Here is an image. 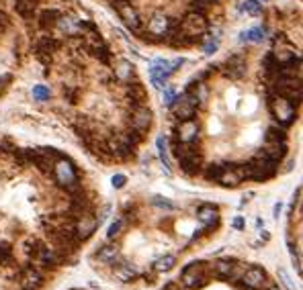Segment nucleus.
<instances>
[{
	"label": "nucleus",
	"mask_w": 303,
	"mask_h": 290,
	"mask_svg": "<svg viewBox=\"0 0 303 290\" xmlns=\"http://www.w3.org/2000/svg\"><path fill=\"white\" fill-rule=\"evenodd\" d=\"M209 23L201 11H191L185 15L183 21L172 23V31L168 37V43L174 47H191L195 43H201L207 35Z\"/></svg>",
	"instance_id": "obj_1"
},
{
	"label": "nucleus",
	"mask_w": 303,
	"mask_h": 290,
	"mask_svg": "<svg viewBox=\"0 0 303 290\" xmlns=\"http://www.w3.org/2000/svg\"><path fill=\"white\" fill-rule=\"evenodd\" d=\"M174 154L181 162V170L187 176H197L201 172L203 156H201V150L195 143H176L174 141Z\"/></svg>",
	"instance_id": "obj_2"
},
{
	"label": "nucleus",
	"mask_w": 303,
	"mask_h": 290,
	"mask_svg": "<svg viewBox=\"0 0 303 290\" xmlns=\"http://www.w3.org/2000/svg\"><path fill=\"white\" fill-rule=\"evenodd\" d=\"M266 106H268L272 119L279 121L281 127H289L297 119V104H293L291 100H287L285 96H281V94H276L272 90L268 92Z\"/></svg>",
	"instance_id": "obj_3"
},
{
	"label": "nucleus",
	"mask_w": 303,
	"mask_h": 290,
	"mask_svg": "<svg viewBox=\"0 0 303 290\" xmlns=\"http://www.w3.org/2000/svg\"><path fill=\"white\" fill-rule=\"evenodd\" d=\"M197 88H199V82H191V86L174 98V102L170 104L172 110H174V117L179 121H185V119H193L195 112H197V106H199V94H197Z\"/></svg>",
	"instance_id": "obj_4"
},
{
	"label": "nucleus",
	"mask_w": 303,
	"mask_h": 290,
	"mask_svg": "<svg viewBox=\"0 0 303 290\" xmlns=\"http://www.w3.org/2000/svg\"><path fill=\"white\" fill-rule=\"evenodd\" d=\"M172 23H174V21H170L166 15L156 13L154 17L149 19L147 27H145L143 31H139V33H141V39H143V41H149V43L168 41L170 31H172Z\"/></svg>",
	"instance_id": "obj_5"
},
{
	"label": "nucleus",
	"mask_w": 303,
	"mask_h": 290,
	"mask_svg": "<svg viewBox=\"0 0 303 290\" xmlns=\"http://www.w3.org/2000/svg\"><path fill=\"white\" fill-rule=\"evenodd\" d=\"M185 64V57H176V60H156L149 66V82L156 88H164L166 82L170 80L172 74L179 72V68Z\"/></svg>",
	"instance_id": "obj_6"
},
{
	"label": "nucleus",
	"mask_w": 303,
	"mask_h": 290,
	"mask_svg": "<svg viewBox=\"0 0 303 290\" xmlns=\"http://www.w3.org/2000/svg\"><path fill=\"white\" fill-rule=\"evenodd\" d=\"M54 176H56V182L68 190V192H80V182H78V174H76V168L74 164L68 160V158H60L54 162Z\"/></svg>",
	"instance_id": "obj_7"
},
{
	"label": "nucleus",
	"mask_w": 303,
	"mask_h": 290,
	"mask_svg": "<svg viewBox=\"0 0 303 290\" xmlns=\"http://www.w3.org/2000/svg\"><path fill=\"white\" fill-rule=\"evenodd\" d=\"M242 172H244V178H250V180H256V182H264V180H270L276 176V164L258 156L254 158L252 162L244 164L242 166Z\"/></svg>",
	"instance_id": "obj_8"
},
{
	"label": "nucleus",
	"mask_w": 303,
	"mask_h": 290,
	"mask_svg": "<svg viewBox=\"0 0 303 290\" xmlns=\"http://www.w3.org/2000/svg\"><path fill=\"white\" fill-rule=\"evenodd\" d=\"M113 9L119 15V19L125 23L127 29H131L133 33L141 31V17H139L137 9L131 5V0H113Z\"/></svg>",
	"instance_id": "obj_9"
},
{
	"label": "nucleus",
	"mask_w": 303,
	"mask_h": 290,
	"mask_svg": "<svg viewBox=\"0 0 303 290\" xmlns=\"http://www.w3.org/2000/svg\"><path fill=\"white\" fill-rule=\"evenodd\" d=\"M96 227H98V219L92 215V213H82L80 217H76V221H74V225H72V233H74V237L78 239V241H86L94 231H96Z\"/></svg>",
	"instance_id": "obj_10"
},
{
	"label": "nucleus",
	"mask_w": 303,
	"mask_h": 290,
	"mask_svg": "<svg viewBox=\"0 0 303 290\" xmlns=\"http://www.w3.org/2000/svg\"><path fill=\"white\" fill-rule=\"evenodd\" d=\"M205 266H203V262H193V264H189L187 268H185V272H183V278H181V282L187 286V288H199V286H203V282H205Z\"/></svg>",
	"instance_id": "obj_11"
},
{
	"label": "nucleus",
	"mask_w": 303,
	"mask_h": 290,
	"mask_svg": "<svg viewBox=\"0 0 303 290\" xmlns=\"http://www.w3.org/2000/svg\"><path fill=\"white\" fill-rule=\"evenodd\" d=\"M199 139V123L197 119H185L176 127V143H195Z\"/></svg>",
	"instance_id": "obj_12"
},
{
	"label": "nucleus",
	"mask_w": 303,
	"mask_h": 290,
	"mask_svg": "<svg viewBox=\"0 0 303 290\" xmlns=\"http://www.w3.org/2000/svg\"><path fill=\"white\" fill-rule=\"evenodd\" d=\"M240 280H242V284H244L246 288L258 290V288H262L264 282H266V272H264L262 268H258V266H250V268H246V270L242 272Z\"/></svg>",
	"instance_id": "obj_13"
},
{
	"label": "nucleus",
	"mask_w": 303,
	"mask_h": 290,
	"mask_svg": "<svg viewBox=\"0 0 303 290\" xmlns=\"http://www.w3.org/2000/svg\"><path fill=\"white\" fill-rule=\"evenodd\" d=\"M149 125H152V110L145 104H135L133 112H131V129L145 133L149 129Z\"/></svg>",
	"instance_id": "obj_14"
},
{
	"label": "nucleus",
	"mask_w": 303,
	"mask_h": 290,
	"mask_svg": "<svg viewBox=\"0 0 303 290\" xmlns=\"http://www.w3.org/2000/svg\"><path fill=\"white\" fill-rule=\"evenodd\" d=\"M258 156H262V158H266V160L279 164V162L287 156V143H285V141H272V143H266V145H264V150H262Z\"/></svg>",
	"instance_id": "obj_15"
},
{
	"label": "nucleus",
	"mask_w": 303,
	"mask_h": 290,
	"mask_svg": "<svg viewBox=\"0 0 303 290\" xmlns=\"http://www.w3.org/2000/svg\"><path fill=\"white\" fill-rule=\"evenodd\" d=\"M246 74V57L244 55H232L228 62H225V76L238 80Z\"/></svg>",
	"instance_id": "obj_16"
},
{
	"label": "nucleus",
	"mask_w": 303,
	"mask_h": 290,
	"mask_svg": "<svg viewBox=\"0 0 303 290\" xmlns=\"http://www.w3.org/2000/svg\"><path fill=\"white\" fill-rule=\"evenodd\" d=\"M197 219L205 225V227H213L219 223V209L215 205H201L197 211Z\"/></svg>",
	"instance_id": "obj_17"
},
{
	"label": "nucleus",
	"mask_w": 303,
	"mask_h": 290,
	"mask_svg": "<svg viewBox=\"0 0 303 290\" xmlns=\"http://www.w3.org/2000/svg\"><path fill=\"white\" fill-rule=\"evenodd\" d=\"M115 78L123 84H129L131 78H135V66L129 60H119L115 64Z\"/></svg>",
	"instance_id": "obj_18"
},
{
	"label": "nucleus",
	"mask_w": 303,
	"mask_h": 290,
	"mask_svg": "<svg viewBox=\"0 0 303 290\" xmlns=\"http://www.w3.org/2000/svg\"><path fill=\"white\" fill-rule=\"evenodd\" d=\"M41 284H43V274H41L37 268H33V266L25 268V272H23V286H25V288H35V290H39Z\"/></svg>",
	"instance_id": "obj_19"
},
{
	"label": "nucleus",
	"mask_w": 303,
	"mask_h": 290,
	"mask_svg": "<svg viewBox=\"0 0 303 290\" xmlns=\"http://www.w3.org/2000/svg\"><path fill=\"white\" fill-rule=\"evenodd\" d=\"M58 47H60V41H56L54 37H43V39H39V43H37V55L47 64L49 57H45V55H52Z\"/></svg>",
	"instance_id": "obj_20"
},
{
	"label": "nucleus",
	"mask_w": 303,
	"mask_h": 290,
	"mask_svg": "<svg viewBox=\"0 0 303 290\" xmlns=\"http://www.w3.org/2000/svg\"><path fill=\"white\" fill-rule=\"evenodd\" d=\"M137 274H139V270L133 264H127V262H123V264H119L115 268V278L119 282H131V280L137 278Z\"/></svg>",
	"instance_id": "obj_21"
},
{
	"label": "nucleus",
	"mask_w": 303,
	"mask_h": 290,
	"mask_svg": "<svg viewBox=\"0 0 303 290\" xmlns=\"http://www.w3.org/2000/svg\"><path fill=\"white\" fill-rule=\"evenodd\" d=\"M60 17H62V13H60V11H56V9L43 11V13L39 15V27H41L43 31H49V29L58 27V21H60Z\"/></svg>",
	"instance_id": "obj_22"
},
{
	"label": "nucleus",
	"mask_w": 303,
	"mask_h": 290,
	"mask_svg": "<svg viewBox=\"0 0 303 290\" xmlns=\"http://www.w3.org/2000/svg\"><path fill=\"white\" fill-rule=\"evenodd\" d=\"M117 257H119V247L113 245V243H107L96 251V259L103 262V264H113Z\"/></svg>",
	"instance_id": "obj_23"
},
{
	"label": "nucleus",
	"mask_w": 303,
	"mask_h": 290,
	"mask_svg": "<svg viewBox=\"0 0 303 290\" xmlns=\"http://www.w3.org/2000/svg\"><path fill=\"white\" fill-rule=\"evenodd\" d=\"M264 37H266V31L262 27H254V29L244 31L242 37H240V41L242 43H260V41H264Z\"/></svg>",
	"instance_id": "obj_24"
},
{
	"label": "nucleus",
	"mask_w": 303,
	"mask_h": 290,
	"mask_svg": "<svg viewBox=\"0 0 303 290\" xmlns=\"http://www.w3.org/2000/svg\"><path fill=\"white\" fill-rule=\"evenodd\" d=\"M156 145H158V154H160V160H162V164H164L166 172L170 174L172 170H170V158H168V145H166V137H164V135H160V137L156 139Z\"/></svg>",
	"instance_id": "obj_25"
},
{
	"label": "nucleus",
	"mask_w": 303,
	"mask_h": 290,
	"mask_svg": "<svg viewBox=\"0 0 303 290\" xmlns=\"http://www.w3.org/2000/svg\"><path fill=\"white\" fill-rule=\"evenodd\" d=\"M215 272H217V276H221V278H230L232 274H234V268H236V264L232 262V259H219V262H215Z\"/></svg>",
	"instance_id": "obj_26"
},
{
	"label": "nucleus",
	"mask_w": 303,
	"mask_h": 290,
	"mask_svg": "<svg viewBox=\"0 0 303 290\" xmlns=\"http://www.w3.org/2000/svg\"><path fill=\"white\" fill-rule=\"evenodd\" d=\"M174 266H176V257L174 255H164V257H158L154 262V270L156 272H170Z\"/></svg>",
	"instance_id": "obj_27"
},
{
	"label": "nucleus",
	"mask_w": 303,
	"mask_h": 290,
	"mask_svg": "<svg viewBox=\"0 0 303 290\" xmlns=\"http://www.w3.org/2000/svg\"><path fill=\"white\" fill-rule=\"evenodd\" d=\"M17 13L23 19H31L35 13V3L33 0H17Z\"/></svg>",
	"instance_id": "obj_28"
},
{
	"label": "nucleus",
	"mask_w": 303,
	"mask_h": 290,
	"mask_svg": "<svg viewBox=\"0 0 303 290\" xmlns=\"http://www.w3.org/2000/svg\"><path fill=\"white\" fill-rule=\"evenodd\" d=\"M129 98L133 100V104H143V100H145V90H143V86H141L139 82H133V84L129 86Z\"/></svg>",
	"instance_id": "obj_29"
},
{
	"label": "nucleus",
	"mask_w": 303,
	"mask_h": 290,
	"mask_svg": "<svg viewBox=\"0 0 303 290\" xmlns=\"http://www.w3.org/2000/svg\"><path fill=\"white\" fill-rule=\"evenodd\" d=\"M264 139H266V143H272V141H285V139H287V133H285L283 127H268Z\"/></svg>",
	"instance_id": "obj_30"
},
{
	"label": "nucleus",
	"mask_w": 303,
	"mask_h": 290,
	"mask_svg": "<svg viewBox=\"0 0 303 290\" xmlns=\"http://www.w3.org/2000/svg\"><path fill=\"white\" fill-rule=\"evenodd\" d=\"M223 168H225V166H221V164H211V166H207L205 172H203L205 180H209V182H217L219 176H221V172H223Z\"/></svg>",
	"instance_id": "obj_31"
},
{
	"label": "nucleus",
	"mask_w": 303,
	"mask_h": 290,
	"mask_svg": "<svg viewBox=\"0 0 303 290\" xmlns=\"http://www.w3.org/2000/svg\"><path fill=\"white\" fill-rule=\"evenodd\" d=\"M242 9H244L250 17H258V15H262V3H260V0H246Z\"/></svg>",
	"instance_id": "obj_32"
},
{
	"label": "nucleus",
	"mask_w": 303,
	"mask_h": 290,
	"mask_svg": "<svg viewBox=\"0 0 303 290\" xmlns=\"http://www.w3.org/2000/svg\"><path fill=\"white\" fill-rule=\"evenodd\" d=\"M13 259V247L9 243H0V266H7Z\"/></svg>",
	"instance_id": "obj_33"
},
{
	"label": "nucleus",
	"mask_w": 303,
	"mask_h": 290,
	"mask_svg": "<svg viewBox=\"0 0 303 290\" xmlns=\"http://www.w3.org/2000/svg\"><path fill=\"white\" fill-rule=\"evenodd\" d=\"M49 88L47 86H43V84H37L35 88H33V98L35 100H39V102H43V100H47L49 98Z\"/></svg>",
	"instance_id": "obj_34"
},
{
	"label": "nucleus",
	"mask_w": 303,
	"mask_h": 290,
	"mask_svg": "<svg viewBox=\"0 0 303 290\" xmlns=\"http://www.w3.org/2000/svg\"><path fill=\"white\" fill-rule=\"evenodd\" d=\"M92 51H94V55H96L103 64H109V51H107V47L103 45V41H98V45H94Z\"/></svg>",
	"instance_id": "obj_35"
},
{
	"label": "nucleus",
	"mask_w": 303,
	"mask_h": 290,
	"mask_svg": "<svg viewBox=\"0 0 303 290\" xmlns=\"http://www.w3.org/2000/svg\"><path fill=\"white\" fill-rule=\"evenodd\" d=\"M121 229H123V221H121V219L113 221V223L109 225V233H107V237H109V239H115V237L121 233Z\"/></svg>",
	"instance_id": "obj_36"
},
{
	"label": "nucleus",
	"mask_w": 303,
	"mask_h": 290,
	"mask_svg": "<svg viewBox=\"0 0 303 290\" xmlns=\"http://www.w3.org/2000/svg\"><path fill=\"white\" fill-rule=\"evenodd\" d=\"M217 47H219V41H217V39H213V37H209V39L203 43V51H205L207 55L215 53V51H217Z\"/></svg>",
	"instance_id": "obj_37"
},
{
	"label": "nucleus",
	"mask_w": 303,
	"mask_h": 290,
	"mask_svg": "<svg viewBox=\"0 0 303 290\" xmlns=\"http://www.w3.org/2000/svg\"><path fill=\"white\" fill-rule=\"evenodd\" d=\"M174 98H176V92H174V88H164V94H162V102H164L166 106H170V104L174 102Z\"/></svg>",
	"instance_id": "obj_38"
},
{
	"label": "nucleus",
	"mask_w": 303,
	"mask_h": 290,
	"mask_svg": "<svg viewBox=\"0 0 303 290\" xmlns=\"http://www.w3.org/2000/svg\"><path fill=\"white\" fill-rule=\"evenodd\" d=\"M125 182H127V178H125L123 174H115V176L111 178V184H113V188H123V186H125Z\"/></svg>",
	"instance_id": "obj_39"
},
{
	"label": "nucleus",
	"mask_w": 303,
	"mask_h": 290,
	"mask_svg": "<svg viewBox=\"0 0 303 290\" xmlns=\"http://www.w3.org/2000/svg\"><path fill=\"white\" fill-rule=\"evenodd\" d=\"M9 27H11V19H9V17H7L3 11H0V35H3V33H5Z\"/></svg>",
	"instance_id": "obj_40"
},
{
	"label": "nucleus",
	"mask_w": 303,
	"mask_h": 290,
	"mask_svg": "<svg viewBox=\"0 0 303 290\" xmlns=\"http://www.w3.org/2000/svg\"><path fill=\"white\" fill-rule=\"evenodd\" d=\"M279 278L283 280V284H285L289 290H293V288H295V286H293V282H291V278H289V274H287L285 270H279Z\"/></svg>",
	"instance_id": "obj_41"
},
{
	"label": "nucleus",
	"mask_w": 303,
	"mask_h": 290,
	"mask_svg": "<svg viewBox=\"0 0 303 290\" xmlns=\"http://www.w3.org/2000/svg\"><path fill=\"white\" fill-rule=\"evenodd\" d=\"M154 205H158V207H162V209H172V202L162 200V196H154Z\"/></svg>",
	"instance_id": "obj_42"
},
{
	"label": "nucleus",
	"mask_w": 303,
	"mask_h": 290,
	"mask_svg": "<svg viewBox=\"0 0 303 290\" xmlns=\"http://www.w3.org/2000/svg\"><path fill=\"white\" fill-rule=\"evenodd\" d=\"M13 80V76L11 74H5V76H0V92H3L7 86H9V82Z\"/></svg>",
	"instance_id": "obj_43"
},
{
	"label": "nucleus",
	"mask_w": 303,
	"mask_h": 290,
	"mask_svg": "<svg viewBox=\"0 0 303 290\" xmlns=\"http://www.w3.org/2000/svg\"><path fill=\"white\" fill-rule=\"evenodd\" d=\"M234 227H236V229H244V219H242V217H236V219H234Z\"/></svg>",
	"instance_id": "obj_44"
},
{
	"label": "nucleus",
	"mask_w": 303,
	"mask_h": 290,
	"mask_svg": "<svg viewBox=\"0 0 303 290\" xmlns=\"http://www.w3.org/2000/svg\"><path fill=\"white\" fill-rule=\"evenodd\" d=\"M279 215H281V202L274 205V217H279Z\"/></svg>",
	"instance_id": "obj_45"
},
{
	"label": "nucleus",
	"mask_w": 303,
	"mask_h": 290,
	"mask_svg": "<svg viewBox=\"0 0 303 290\" xmlns=\"http://www.w3.org/2000/svg\"><path fill=\"white\" fill-rule=\"evenodd\" d=\"M270 290H281V288L279 286H270Z\"/></svg>",
	"instance_id": "obj_46"
},
{
	"label": "nucleus",
	"mask_w": 303,
	"mask_h": 290,
	"mask_svg": "<svg viewBox=\"0 0 303 290\" xmlns=\"http://www.w3.org/2000/svg\"><path fill=\"white\" fill-rule=\"evenodd\" d=\"M166 290H176V288H174V286H168V288H166Z\"/></svg>",
	"instance_id": "obj_47"
},
{
	"label": "nucleus",
	"mask_w": 303,
	"mask_h": 290,
	"mask_svg": "<svg viewBox=\"0 0 303 290\" xmlns=\"http://www.w3.org/2000/svg\"><path fill=\"white\" fill-rule=\"evenodd\" d=\"M23 290H35V288H25V286H23Z\"/></svg>",
	"instance_id": "obj_48"
},
{
	"label": "nucleus",
	"mask_w": 303,
	"mask_h": 290,
	"mask_svg": "<svg viewBox=\"0 0 303 290\" xmlns=\"http://www.w3.org/2000/svg\"><path fill=\"white\" fill-rule=\"evenodd\" d=\"M264 3H268V0H264Z\"/></svg>",
	"instance_id": "obj_49"
},
{
	"label": "nucleus",
	"mask_w": 303,
	"mask_h": 290,
	"mask_svg": "<svg viewBox=\"0 0 303 290\" xmlns=\"http://www.w3.org/2000/svg\"><path fill=\"white\" fill-rule=\"evenodd\" d=\"M33 3H35V0H33Z\"/></svg>",
	"instance_id": "obj_50"
}]
</instances>
